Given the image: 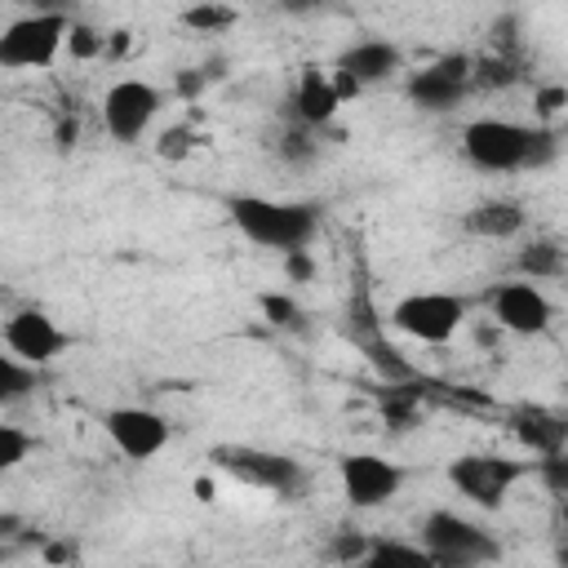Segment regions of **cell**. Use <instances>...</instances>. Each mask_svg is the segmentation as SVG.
Listing matches in <instances>:
<instances>
[{"label": "cell", "instance_id": "83f0119b", "mask_svg": "<svg viewBox=\"0 0 568 568\" xmlns=\"http://www.w3.org/2000/svg\"><path fill=\"white\" fill-rule=\"evenodd\" d=\"M62 44H71V53H75V58H93V53H98V49H102L106 40H102V36H98L93 27H84V22H71V27H67V40H62Z\"/></svg>", "mask_w": 568, "mask_h": 568}, {"label": "cell", "instance_id": "1f68e13d", "mask_svg": "<svg viewBox=\"0 0 568 568\" xmlns=\"http://www.w3.org/2000/svg\"><path fill=\"white\" fill-rule=\"evenodd\" d=\"M44 559H53V564L75 559V546H71V541H49V546H44Z\"/></svg>", "mask_w": 568, "mask_h": 568}, {"label": "cell", "instance_id": "4fadbf2b", "mask_svg": "<svg viewBox=\"0 0 568 568\" xmlns=\"http://www.w3.org/2000/svg\"><path fill=\"white\" fill-rule=\"evenodd\" d=\"M67 333L44 315V311H18V315H9L4 320V346L18 355V359H27V364H49L53 355H62L67 351Z\"/></svg>", "mask_w": 568, "mask_h": 568}, {"label": "cell", "instance_id": "d4e9b609", "mask_svg": "<svg viewBox=\"0 0 568 568\" xmlns=\"http://www.w3.org/2000/svg\"><path fill=\"white\" fill-rule=\"evenodd\" d=\"M36 448V439L27 435V430H18V426H4L0 422V475L4 470H13L18 462H27V453Z\"/></svg>", "mask_w": 568, "mask_h": 568}, {"label": "cell", "instance_id": "d6986e66", "mask_svg": "<svg viewBox=\"0 0 568 568\" xmlns=\"http://www.w3.org/2000/svg\"><path fill=\"white\" fill-rule=\"evenodd\" d=\"M364 564H368V568H386V564L430 568V555H426V546H408V541H395V537H368Z\"/></svg>", "mask_w": 568, "mask_h": 568}, {"label": "cell", "instance_id": "3957f363", "mask_svg": "<svg viewBox=\"0 0 568 568\" xmlns=\"http://www.w3.org/2000/svg\"><path fill=\"white\" fill-rule=\"evenodd\" d=\"M528 151H532V129L515 124V120H470L462 129V155L479 169V173H515L528 169Z\"/></svg>", "mask_w": 568, "mask_h": 568}, {"label": "cell", "instance_id": "7c38bea8", "mask_svg": "<svg viewBox=\"0 0 568 568\" xmlns=\"http://www.w3.org/2000/svg\"><path fill=\"white\" fill-rule=\"evenodd\" d=\"M106 439L129 457V462H146L169 444V422L151 408H111L102 417Z\"/></svg>", "mask_w": 568, "mask_h": 568}, {"label": "cell", "instance_id": "4dcf8cb0", "mask_svg": "<svg viewBox=\"0 0 568 568\" xmlns=\"http://www.w3.org/2000/svg\"><path fill=\"white\" fill-rule=\"evenodd\" d=\"M284 13H293V18H306V13H315V9H324V0H275Z\"/></svg>", "mask_w": 568, "mask_h": 568}, {"label": "cell", "instance_id": "7a4b0ae2", "mask_svg": "<svg viewBox=\"0 0 568 568\" xmlns=\"http://www.w3.org/2000/svg\"><path fill=\"white\" fill-rule=\"evenodd\" d=\"M417 537H422L430 564H444V568H475V564L501 559L497 537L484 524H475V519H466L457 510H430L422 519Z\"/></svg>", "mask_w": 568, "mask_h": 568}, {"label": "cell", "instance_id": "e0dca14e", "mask_svg": "<svg viewBox=\"0 0 568 568\" xmlns=\"http://www.w3.org/2000/svg\"><path fill=\"white\" fill-rule=\"evenodd\" d=\"M515 435L541 457V453H559L564 448V439H568V426H564V417L559 413H546V408H524L519 417H515Z\"/></svg>", "mask_w": 568, "mask_h": 568}, {"label": "cell", "instance_id": "9c48e42d", "mask_svg": "<svg viewBox=\"0 0 568 568\" xmlns=\"http://www.w3.org/2000/svg\"><path fill=\"white\" fill-rule=\"evenodd\" d=\"M488 315L501 333H519V337H532V333H546L550 320H555V306L550 297L537 288V280H506L497 288H488Z\"/></svg>", "mask_w": 568, "mask_h": 568}, {"label": "cell", "instance_id": "484cf974", "mask_svg": "<svg viewBox=\"0 0 568 568\" xmlns=\"http://www.w3.org/2000/svg\"><path fill=\"white\" fill-rule=\"evenodd\" d=\"M532 470L541 475V484L559 497V493H568V457H564V448L559 453H541V462H532Z\"/></svg>", "mask_w": 568, "mask_h": 568}, {"label": "cell", "instance_id": "52a82bcc", "mask_svg": "<svg viewBox=\"0 0 568 568\" xmlns=\"http://www.w3.org/2000/svg\"><path fill=\"white\" fill-rule=\"evenodd\" d=\"M462 324H466V297L457 293H408L390 306V328L426 346L453 342Z\"/></svg>", "mask_w": 568, "mask_h": 568}, {"label": "cell", "instance_id": "f1b7e54d", "mask_svg": "<svg viewBox=\"0 0 568 568\" xmlns=\"http://www.w3.org/2000/svg\"><path fill=\"white\" fill-rule=\"evenodd\" d=\"M532 106H537V120H555L568 106V89L564 84H546V89H537Z\"/></svg>", "mask_w": 568, "mask_h": 568}, {"label": "cell", "instance_id": "cb8c5ba5", "mask_svg": "<svg viewBox=\"0 0 568 568\" xmlns=\"http://www.w3.org/2000/svg\"><path fill=\"white\" fill-rule=\"evenodd\" d=\"M231 22H235V9H226V4H213V0L182 9V27H191V31H204V36H213V31H226Z\"/></svg>", "mask_w": 568, "mask_h": 568}, {"label": "cell", "instance_id": "603a6c76", "mask_svg": "<svg viewBox=\"0 0 568 568\" xmlns=\"http://www.w3.org/2000/svg\"><path fill=\"white\" fill-rule=\"evenodd\" d=\"M257 306H262V320H266L271 328H288V333H302V328H306V311H302L288 293H262Z\"/></svg>", "mask_w": 568, "mask_h": 568}, {"label": "cell", "instance_id": "8992f818", "mask_svg": "<svg viewBox=\"0 0 568 568\" xmlns=\"http://www.w3.org/2000/svg\"><path fill=\"white\" fill-rule=\"evenodd\" d=\"M532 466L528 462H515V457H497V453H462L448 462V484L479 510H497L506 506L510 488L528 475Z\"/></svg>", "mask_w": 568, "mask_h": 568}, {"label": "cell", "instance_id": "4316f807", "mask_svg": "<svg viewBox=\"0 0 568 568\" xmlns=\"http://www.w3.org/2000/svg\"><path fill=\"white\" fill-rule=\"evenodd\" d=\"M364 550H368V537L359 528H342L333 537V559H342V564H364Z\"/></svg>", "mask_w": 568, "mask_h": 568}, {"label": "cell", "instance_id": "44dd1931", "mask_svg": "<svg viewBox=\"0 0 568 568\" xmlns=\"http://www.w3.org/2000/svg\"><path fill=\"white\" fill-rule=\"evenodd\" d=\"M320 129H311V124H288L280 138H275V155L284 160V164H293V169H302V164H311L315 155H320Z\"/></svg>", "mask_w": 568, "mask_h": 568}, {"label": "cell", "instance_id": "5bb4252c", "mask_svg": "<svg viewBox=\"0 0 568 568\" xmlns=\"http://www.w3.org/2000/svg\"><path fill=\"white\" fill-rule=\"evenodd\" d=\"M399 62H404V53H399L390 40H355V44L337 58V71L351 75L359 89H368V84L390 80V75L399 71Z\"/></svg>", "mask_w": 568, "mask_h": 568}, {"label": "cell", "instance_id": "ffe728a7", "mask_svg": "<svg viewBox=\"0 0 568 568\" xmlns=\"http://www.w3.org/2000/svg\"><path fill=\"white\" fill-rule=\"evenodd\" d=\"M36 364H27V359H18L13 351L4 355L0 351V408H9V404H18V399H27L31 390H36Z\"/></svg>", "mask_w": 568, "mask_h": 568}, {"label": "cell", "instance_id": "7402d4cb", "mask_svg": "<svg viewBox=\"0 0 568 568\" xmlns=\"http://www.w3.org/2000/svg\"><path fill=\"white\" fill-rule=\"evenodd\" d=\"M510 80H519V62H515V53L470 58V84H479V89H506Z\"/></svg>", "mask_w": 568, "mask_h": 568}, {"label": "cell", "instance_id": "ac0fdd59", "mask_svg": "<svg viewBox=\"0 0 568 568\" xmlns=\"http://www.w3.org/2000/svg\"><path fill=\"white\" fill-rule=\"evenodd\" d=\"M515 271H519L524 280H559V275H564V248H559V240L541 235V240L524 244V248L515 253Z\"/></svg>", "mask_w": 568, "mask_h": 568}, {"label": "cell", "instance_id": "6da1fadb", "mask_svg": "<svg viewBox=\"0 0 568 568\" xmlns=\"http://www.w3.org/2000/svg\"><path fill=\"white\" fill-rule=\"evenodd\" d=\"M226 213L235 231L262 248L288 253L306 248L320 231V204L306 200H271V195H226Z\"/></svg>", "mask_w": 568, "mask_h": 568}, {"label": "cell", "instance_id": "30bf717a", "mask_svg": "<svg viewBox=\"0 0 568 568\" xmlns=\"http://www.w3.org/2000/svg\"><path fill=\"white\" fill-rule=\"evenodd\" d=\"M337 475H342V497L355 510H377L404 488V466H395L377 453H346L337 462Z\"/></svg>", "mask_w": 568, "mask_h": 568}, {"label": "cell", "instance_id": "f546056e", "mask_svg": "<svg viewBox=\"0 0 568 568\" xmlns=\"http://www.w3.org/2000/svg\"><path fill=\"white\" fill-rule=\"evenodd\" d=\"M284 275H288L293 284H306V280L315 275L311 253H306V248H288V253H284Z\"/></svg>", "mask_w": 568, "mask_h": 568}, {"label": "cell", "instance_id": "277c9868", "mask_svg": "<svg viewBox=\"0 0 568 568\" xmlns=\"http://www.w3.org/2000/svg\"><path fill=\"white\" fill-rule=\"evenodd\" d=\"M71 18L53 13V9H36L27 18H13L0 31V67L4 71H40L58 58L62 40H67Z\"/></svg>", "mask_w": 568, "mask_h": 568}, {"label": "cell", "instance_id": "9a60e30c", "mask_svg": "<svg viewBox=\"0 0 568 568\" xmlns=\"http://www.w3.org/2000/svg\"><path fill=\"white\" fill-rule=\"evenodd\" d=\"M337 106H342V98L333 89V75H324L320 67H302L297 89H293V120L311 124V129H324L337 115Z\"/></svg>", "mask_w": 568, "mask_h": 568}, {"label": "cell", "instance_id": "5b68a950", "mask_svg": "<svg viewBox=\"0 0 568 568\" xmlns=\"http://www.w3.org/2000/svg\"><path fill=\"white\" fill-rule=\"evenodd\" d=\"M213 466H222L226 475H235L248 488H266L280 497H297L306 484L302 462H293L288 453H271V448H248V444H217L209 453Z\"/></svg>", "mask_w": 568, "mask_h": 568}, {"label": "cell", "instance_id": "ba28073f", "mask_svg": "<svg viewBox=\"0 0 568 568\" xmlns=\"http://www.w3.org/2000/svg\"><path fill=\"white\" fill-rule=\"evenodd\" d=\"M164 106V93L146 80H115L102 98V124L115 142H138Z\"/></svg>", "mask_w": 568, "mask_h": 568}, {"label": "cell", "instance_id": "8fae6325", "mask_svg": "<svg viewBox=\"0 0 568 568\" xmlns=\"http://www.w3.org/2000/svg\"><path fill=\"white\" fill-rule=\"evenodd\" d=\"M466 93H470V58L466 53L435 58L430 67L408 75V102L426 115H444V111L462 106Z\"/></svg>", "mask_w": 568, "mask_h": 568}, {"label": "cell", "instance_id": "2e32d148", "mask_svg": "<svg viewBox=\"0 0 568 568\" xmlns=\"http://www.w3.org/2000/svg\"><path fill=\"white\" fill-rule=\"evenodd\" d=\"M462 226L470 235H479V240H510V235H519L528 226V213L515 200H484L462 217Z\"/></svg>", "mask_w": 568, "mask_h": 568}]
</instances>
